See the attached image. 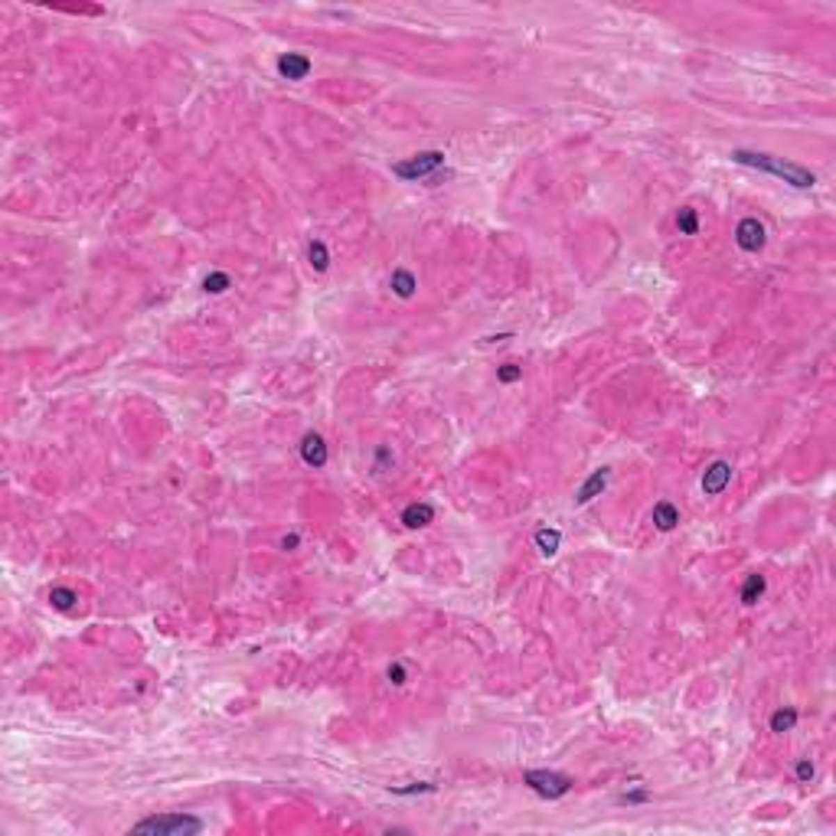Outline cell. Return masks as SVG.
Returning <instances> with one entry per match:
<instances>
[{
    "label": "cell",
    "instance_id": "obj_1",
    "mask_svg": "<svg viewBox=\"0 0 836 836\" xmlns=\"http://www.w3.org/2000/svg\"><path fill=\"white\" fill-rule=\"evenodd\" d=\"M732 161L739 163H748V167H758V170H768L774 173V177H781L784 183H791V186H797V190H810L817 183V177L807 167H801V163H791V161H781V157H774V154H755V150H732Z\"/></svg>",
    "mask_w": 836,
    "mask_h": 836
},
{
    "label": "cell",
    "instance_id": "obj_2",
    "mask_svg": "<svg viewBox=\"0 0 836 836\" xmlns=\"http://www.w3.org/2000/svg\"><path fill=\"white\" fill-rule=\"evenodd\" d=\"M134 833H157V836H186V833H200L203 830V820L190 814H157L147 817L140 823L131 826Z\"/></svg>",
    "mask_w": 836,
    "mask_h": 836
},
{
    "label": "cell",
    "instance_id": "obj_3",
    "mask_svg": "<svg viewBox=\"0 0 836 836\" xmlns=\"http://www.w3.org/2000/svg\"><path fill=\"white\" fill-rule=\"evenodd\" d=\"M438 167H444V154H441V150H425V154H415V157H408V161L396 163V167H392V173H396V177H402V180H418V177H428V173H435Z\"/></svg>",
    "mask_w": 836,
    "mask_h": 836
},
{
    "label": "cell",
    "instance_id": "obj_4",
    "mask_svg": "<svg viewBox=\"0 0 836 836\" xmlns=\"http://www.w3.org/2000/svg\"><path fill=\"white\" fill-rule=\"evenodd\" d=\"M523 781L529 784L539 797H549V801H558V797H565V794L572 791V778L556 774V771H526Z\"/></svg>",
    "mask_w": 836,
    "mask_h": 836
},
{
    "label": "cell",
    "instance_id": "obj_5",
    "mask_svg": "<svg viewBox=\"0 0 836 836\" xmlns=\"http://www.w3.org/2000/svg\"><path fill=\"white\" fill-rule=\"evenodd\" d=\"M735 242H739L741 252H758V248H764V242H768V236H764V225L755 219V216H745L739 223V229H735Z\"/></svg>",
    "mask_w": 836,
    "mask_h": 836
},
{
    "label": "cell",
    "instance_id": "obj_6",
    "mask_svg": "<svg viewBox=\"0 0 836 836\" xmlns=\"http://www.w3.org/2000/svg\"><path fill=\"white\" fill-rule=\"evenodd\" d=\"M729 481H732V464L729 461H712L706 467V474H702V493L716 497V493H722L725 487H729Z\"/></svg>",
    "mask_w": 836,
    "mask_h": 836
},
{
    "label": "cell",
    "instance_id": "obj_7",
    "mask_svg": "<svg viewBox=\"0 0 836 836\" xmlns=\"http://www.w3.org/2000/svg\"><path fill=\"white\" fill-rule=\"evenodd\" d=\"M278 72H281V79L300 82V79H307V72H311V59L300 53H284L278 59Z\"/></svg>",
    "mask_w": 836,
    "mask_h": 836
},
{
    "label": "cell",
    "instance_id": "obj_8",
    "mask_svg": "<svg viewBox=\"0 0 836 836\" xmlns=\"http://www.w3.org/2000/svg\"><path fill=\"white\" fill-rule=\"evenodd\" d=\"M300 458H304V464H311V467H323V464H327V444H323V438L317 431H307V435H304V441H300Z\"/></svg>",
    "mask_w": 836,
    "mask_h": 836
},
{
    "label": "cell",
    "instance_id": "obj_9",
    "mask_svg": "<svg viewBox=\"0 0 836 836\" xmlns=\"http://www.w3.org/2000/svg\"><path fill=\"white\" fill-rule=\"evenodd\" d=\"M608 477H611V471H608V467H601V471L591 474L588 481L581 483V490L575 493V504H581V506L591 504V500H595V497H598V493L608 487Z\"/></svg>",
    "mask_w": 836,
    "mask_h": 836
},
{
    "label": "cell",
    "instance_id": "obj_10",
    "mask_svg": "<svg viewBox=\"0 0 836 836\" xmlns=\"http://www.w3.org/2000/svg\"><path fill=\"white\" fill-rule=\"evenodd\" d=\"M431 520H435V506L431 504H412L402 510V523H405L408 529H421V526H428Z\"/></svg>",
    "mask_w": 836,
    "mask_h": 836
},
{
    "label": "cell",
    "instance_id": "obj_11",
    "mask_svg": "<svg viewBox=\"0 0 836 836\" xmlns=\"http://www.w3.org/2000/svg\"><path fill=\"white\" fill-rule=\"evenodd\" d=\"M654 523H657V529L670 533V529L680 523V510H676L670 500H660V504H654Z\"/></svg>",
    "mask_w": 836,
    "mask_h": 836
},
{
    "label": "cell",
    "instance_id": "obj_12",
    "mask_svg": "<svg viewBox=\"0 0 836 836\" xmlns=\"http://www.w3.org/2000/svg\"><path fill=\"white\" fill-rule=\"evenodd\" d=\"M389 284H392V291H396L399 298H412L415 294V275L412 271H405V268H396L392 271V278H389Z\"/></svg>",
    "mask_w": 836,
    "mask_h": 836
},
{
    "label": "cell",
    "instance_id": "obj_13",
    "mask_svg": "<svg viewBox=\"0 0 836 836\" xmlns=\"http://www.w3.org/2000/svg\"><path fill=\"white\" fill-rule=\"evenodd\" d=\"M536 546L542 556H556L558 546H562V533L558 529H549V526H542V529H536Z\"/></svg>",
    "mask_w": 836,
    "mask_h": 836
},
{
    "label": "cell",
    "instance_id": "obj_14",
    "mask_svg": "<svg viewBox=\"0 0 836 836\" xmlns=\"http://www.w3.org/2000/svg\"><path fill=\"white\" fill-rule=\"evenodd\" d=\"M764 595V575H748L741 585V604H758V598Z\"/></svg>",
    "mask_w": 836,
    "mask_h": 836
},
{
    "label": "cell",
    "instance_id": "obj_15",
    "mask_svg": "<svg viewBox=\"0 0 836 836\" xmlns=\"http://www.w3.org/2000/svg\"><path fill=\"white\" fill-rule=\"evenodd\" d=\"M307 258H311V268L314 271H327L330 268V252H327V246H323L321 239H314L311 248H307Z\"/></svg>",
    "mask_w": 836,
    "mask_h": 836
},
{
    "label": "cell",
    "instance_id": "obj_16",
    "mask_svg": "<svg viewBox=\"0 0 836 836\" xmlns=\"http://www.w3.org/2000/svg\"><path fill=\"white\" fill-rule=\"evenodd\" d=\"M676 225H680L683 236H696L699 232V213L693 209V206H683V209L676 213Z\"/></svg>",
    "mask_w": 836,
    "mask_h": 836
},
{
    "label": "cell",
    "instance_id": "obj_17",
    "mask_svg": "<svg viewBox=\"0 0 836 836\" xmlns=\"http://www.w3.org/2000/svg\"><path fill=\"white\" fill-rule=\"evenodd\" d=\"M75 591L72 588H53L49 591V604H53L56 611H72L75 608Z\"/></svg>",
    "mask_w": 836,
    "mask_h": 836
},
{
    "label": "cell",
    "instance_id": "obj_18",
    "mask_svg": "<svg viewBox=\"0 0 836 836\" xmlns=\"http://www.w3.org/2000/svg\"><path fill=\"white\" fill-rule=\"evenodd\" d=\"M797 725V709H778L771 716V732H791Z\"/></svg>",
    "mask_w": 836,
    "mask_h": 836
},
{
    "label": "cell",
    "instance_id": "obj_19",
    "mask_svg": "<svg viewBox=\"0 0 836 836\" xmlns=\"http://www.w3.org/2000/svg\"><path fill=\"white\" fill-rule=\"evenodd\" d=\"M229 284H232V278H229L225 271H213V275H206L203 291H206V294H223Z\"/></svg>",
    "mask_w": 836,
    "mask_h": 836
},
{
    "label": "cell",
    "instance_id": "obj_20",
    "mask_svg": "<svg viewBox=\"0 0 836 836\" xmlns=\"http://www.w3.org/2000/svg\"><path fill=\"white\" fill-rule=\"evenodd\" d=\"M392 794H399V797H412V794H428L435 791V784L428 781H415V784H405V787H389Z\"/></svg>",
    "mask_w": 836,
    "mask_h": 836
},
{
    "label": "cell",
    "instance_id": "obj_21",
    "mask_svg": "<svg viewBox=\"0 0 836 836\" xmlns=\"http://www.w3.org/2000/svg\"><path fill=\"white\" fill-rule=\"evenodd\" d=\"M497 379L506 383V386H510V383H520V379H523V366H516V363L500 366V369H497Z\"/></svg>",
    "mask_w": 836,
    "mask_h": 836
},
{
    "label": "cell",
    "instance_id": "obj_22",
    "mask_svg": "<svg viewBox=\"0 0 836 836\" xmlns=\"http://www.w3.org/2000/svg\"><path fill=\"white\" fill-rule=\"evenodd\" d=\"M814 774H817V768L807 762V758H804V762H797V781H804V784L814 781Z\"/></svg>",
    "mask_w": 836,
    "mask_h": 836
},
{
    "label": "cell",
    "instance_id": "obj_23",
    "mask_svg": "<svg viewBox=\"0 0 836 836\" xmlns=\"http://www.w3.org/2000/svg\"><path fill=\"white\" fill-rule=\"evenodd\" d=\"M389 683H392V686H402V683H405V666L402 664L389 666Z\"/></svg>",
    "mask_w": 836,
    "mask_h": 836
},
{
    "label": "cell",
    "instance_id": "obj_24",
    "mask_svg": "<svg viewBox=\"0 0 836 836\" xmlns=\"http://www.w3.org/2000/svg\"><path fill=\"white\" fill-rule=\"evenodd\" d=\"M621 801L624 804H643V801H650V794L647 791H631V794H624Z\"/></svg>",
    "mask_w": 836,
    "mask_h": 836
},
{
    "label": "cell",
    "instance_id": "obj_25",
    "mask_svg": "<svg viewBox=\"0 0 836 836\" xmlns=\"http://www.w3.org/2000/svg\"><path fill=\"white\" fill-rule=\"evenodd\" d=\"M298 542H300L298 536H284V539H281V549H294Z\"/></svg>",
    "mask_w": 836,
    "mask_h": 836
}]
</instances>
